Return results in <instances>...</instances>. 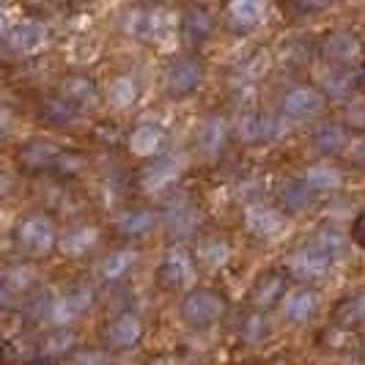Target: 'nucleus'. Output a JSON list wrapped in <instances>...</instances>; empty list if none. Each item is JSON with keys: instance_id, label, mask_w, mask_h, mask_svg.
<instances>
[{"instance_id": "obj_1", "label": "nucleus", "mask_w": 365, "mask_h": 365, "mask_svg": "<svg viewBox=\"0 0 365 365\" xmlns=\"http://www.w3.org/2000/svg\"><path fill=\"white\" fill-rule=\"evenodd\" d=\"M335 234L329 237H316L313 242H305L299 247H294L292 253L286 256V272L297 283L305 286H316L319 280H324L332 272V264L338 256V242Z\"/></svg>"}, {"instance_id": "obj_2", "label": "nucleus", "mask_w": 365, "mask_h": 365, "mask_svg": "<svg viewBox=\"0 0 365 365\" xmlns=\"http://www.w3.org/2000/svg\"><path fill=\"white\" fill-rule=\"evenodd\" d=\"M228 311H231V305H228L225 294L212 286H195L187 294H182L176 316H179L182 327H187L190 332H209L225 322Z\"/></svg>"}, {"instance_id": "obj_3", "label": "nucleus", "mask_w": 365, "mask_h": 365, "mask_svg": "<svg viewBox=\"0 0 365 365\" xmlns=\"http://www.w3.org/2000/svg\"><path fill=\"white\" fill-rule=\"evenodd\" d=\"M14 250L19 253V258L25 261H38V258L50 256L58 250V242H61V231L55 225V220L44 212H31L25 217L17 220L14 225Z\"/></svg>"}, {"instance_id": "obj_4", "label": "nucleus", "mask_w": 365, "mask_h": 365, "mask_svg": "<svg viewBox=\"0 0 365 365\" xmlns=\"http://www.w3.org/2000/svg\"><path fill=\"white\" fill-rule=\"evenodd\" d=\"M146 341V322L138 311H118L113 313L99 329V346L108 351L110 357L115 354H129Z\"/></svg>"}, {"instance_id": "obj_5", "label": "nucleus", "mask_w": 365, "mask_h": 365, "mask_svg": "<svg viewBox=\"0 0 365 365\" xmlns=\"http://www.w3.org/2000/svg\"><path fill=\"white\" fill-rule=\"evenodd\" d=\"M198 258L187 247H170L157 267V286L168 294H187L198 286Z\"/></svg>"}, {"instance_id": "obj_6", "label": "nucleus", "mask_w": 365, "mask_h": 365, "mask_svg": "<svg viewBox=\"0 0 365 365\" xmlns=\"http://www.w3.org/2000/svg\"><path fill=\"white\" fill-rule=\"evenodd\" d=\"M96 302V292L88 283H80V286H72L63 294L53 297L47 302V324L50 327H74L86 313L93 308Z\"/></svg>"}, {"instance_id": "obj_7", "label": "nucleus", "mask_w": 365, "mask_h": 365, "mask_svg": "<svg viewBox=\"0 0 365 365\" xmlns=\"http://www.w3.org/2000/svg\"><path fill=\"white\" fill-rule=\"evenodd\" d=\"M327 93L322 88H316V86H294V88H289L280 96L277 110H280L283 121L308 124V121H316L327 110Z\"/></svg>"}, {"instance_id": "obj_8", "label": "nucleus", "mask_w": 365, "mask_h": 365, "mask_svg": "<svg viewBox=\"0 0 365 365\" xmlns=\"http://www.w3.org/2000/svg\"><path fill=\"white\" fill-rule=\"evenodd\" d=\"M206 83V69H203L201 58L195 55H182V58H173L165 69L163 86L165 93L170 99H190L203 88Z\"/></svg>"}, {"instance_id": "obj_9", "label": "nucleus", "mask_w": 365, "mask_h": 365, "mask_svg": "<svg viewBox=\"0 0 365 365\" xmlns=\"http://www.w3.org/2000/svg\"><path fill=\"white\" fill-rule=\"evenodd\" d=\"M322 311V297L316 286H305V283H297L292 286L280 308H277V319L286 324V327H308L313 319Z\"/></svg>"}, {"instance_id": "obj_10", "label": "nucleus", "mask_w": 365, "mask_h": 365, "mask_svg": "<svg viewBox=\"0 0 365 365\" xmlns=\"http://www.w3.org/2000/svg\"><path fill=\"white\" fill-rule=\"evenodd\" d=\"M319 55L332 69H346L363 55V38L349 28H338V31H332L319 41Z\"/></svg>"}, {"instance_id": "obj_11", "label": "nucleus", "mask_w": 365, "mask_h": 365, "mask_svg": "<svg viewBox=\"0 0 365 365\" xmlns=\"http://www.w3.org/2000/svg\"><path fill=\"white\" fill-rule=\"evenodd\" d=\"M289 280H292V277H289L286 269H267V272H261L256 277V283L250 286L247 305H250L253 311H261V313L277 311L280 302H283V297H286V292L292 289Z\"/></svg>"}, {"instance_id": "obj_12", "label": "nucleus", "mask_w": 365, "mask_h": 365, "mask_svg": "<svg viewBox=\"0 0 365 365\" xmlns=\"http://www.w3.org/2000/svg\"><path fill=\"white\" fill-rule=\"evenodd\" d=\"M55 93H58L72 110H77L80 115H83V113H91V110L105 99L102 91H99V86L93 83V77H88V74H66V77L58 83Z\"/></svg>"}, {"instance_id": "obj_13", "label": "nucleus", "mask_w": 365, "mask_h": 365, "mask_svg": "<svg viewBox=\"0 0 365 365\" xmlns=\"http://www.w3.org/2000/svg\"><path fill=\"white\" fill-rule=\"evenodd\" d=\"M63 148H58L53 140H44V138H31L25 140L17 151V165L22 173L28 176H41V173H53L58 157H61Z\"/></svg>"}, {"instance_id": "obj_14", "label": "nucleus", "mask_w": 365, "mask_h": 365, "mask_svg": "<svg viewBox=\"0 0 365 365\" xmlns=\"http://www.w3.org/2000/svg\"><path fill=\"white\" fill-rule=\"evenodd\" d=\"M163 222V215L151 206H132L124 209L118 217H115V231L118 237L127 239V242H143L148 239Z\"/></svg>"}, {"instance_id": "obj_15", "label": "nucleus", "mask_w": 365, "mask_h": 365, "mask_svg": "<svg viewBox=\"0 0 365 365\" xmlns=\"http://www.w3.org/2000/svg\"><path fill=\"white\" fill-rule=\"evenodd\" d=\"M176 31H179V38H182L187 47L198 50L206 41H212L215 31H217V19H215V14L209 9H203V6H190L182 17H179V28Z\"/></svg>"}, {"instance_id": "obj_16", "label": "nucleus", "mask_w": 365, "mask_h": 365, "mask_svg": "<svg viewBox=\"0 0 365 365\" xmlns=\"http://www.w3.org/2000/svg\"><path fill=\"white\" fill-rule=\"evenodd\" d=\"M269 17L267 0H228L225 3V22L234 34H253Z\"/></svg>"}, {"instance_id": "obj_17", "label": "nucleus", "mask_w": 365, "mask_h": 365, "mask_svg": "<svg viewBox=\"0 0 365 365\" xmlns=\"http://www.w3.org/2000/svg\"><path fill=\"white\" fill-rule=\"evenodd\" d=\"M329 319H332V327L338 329V332H346V335L363 332L365 329V286L344 294V297L335 302Z\"/></svg>"}, {"instance_id": "obj_18", "label": "nucleus", "mask_w": 365, "mask_h": 365, "mask_svg": "<svg viewBox=\"0 0 365 365\" xmlns=\"http://www.w3.org/2000/svg\"><path fill=\"white\" fill-rule=\"evenodd\" d=\"M351 146V132L344 121H324L311 132V148L322 160L341 157Z\"/></svg>"}, {"instance_id": "obj_19", "label": "nucleus", "mask_w": 365, "mask_h": 365, "mask_svg": "<svg viewBox=\"0 0 365 365\" xmlns=\"http://www.w3.org/2000/svg\"><path fill=\"white\" fill-rule=\"evenodd\" d=\"M47 28L38 19H19L6 31V44L17 55H34L47 47Z\"/></svg>"}, {"instance_id": "obj_20", "label": "nucleus", "mask_w": 365, "mask_h": 365, "mask_svg": "<svg viewBox=\"0 0 365 365\" xmlns=\"http://www.w3.org/2000/svg\"><path fill=\"white\" fill-rule=\"evenodd\" d=\"M127 146L135 157L140 160H160L163 157L165 146H168V135L160 124L154 121H140L138 127L129 132Z\"/></svg>"}, {"instance_id": "obj_21", "label": "nucleus", "mask_w": 365, "mask_h": 365, "mask_svg": "<svg viewBox=\"0 0 365 365\" xmlns=\"http://www.w3.org/2000/svg\"><path fill=\"white\" fill-rule=\"evenodd\" d=\"M286 225V212L267 206V203H247L245 209V228L258 239L277 237Z\"/></svg>"}, {"instance_id": "obj_22", "label": "nucleus", "mask_w": 365, "mask_h": 365, "mask_svg": "<svg viewBox=\"0 0 365 365\" xmlns=\"http://www.w3.org/2000/svg\"><path fill=\"white\" fill-rule=\"evenodd\" d=\"M299 179H302V184L311 190L313 198L332 195V192H338V190L344 187V173H341L335 165H329V160L308 165V168L299 173Z\"/></svg>"}, {"instance_id": "obj_23", "label": "nucleus", "mask_w": 365, "mask_h": 365, "mask_svg": "<svg viewBox=\"0 0 365 365\" xmlns=\"http://www.w3.org/2000/svg\"><path fill=\"white\" fill-rule=\"evenodd\" d=\"M228 135H231V127H228V121L225 118H220V115H212V118H206L198 129V135H195V148H198V154L206 157V160H215L220 157L225 146H228Z\"/></svg>"}, {"instance_id": "obj_24", "label": "nucleus", "mask_w": 365, "mask_h": 365, "mask_svg": "<svg viewBox=\"0 0 365 365\" xmlns=\"http://www.w3.org/2000/svg\"><path fill=\"white\" fill-rule=\"evenodd\" d=\"M135 250H129V247H118V250H113L108 256L99 261V267H96V277H99V283H105V286H115V283H124L129 277V272L135 269Z\"/></svg>"}, {"instance_id": "obj_25", "label": "nucleus", "mask_w": 365, "mask_h": 365, "mask_svg": "<svg viewBox=\"0 0 365 365\" xmlns=\"http://www.w3.org/2000/svg\"><path fill=\"white\" fill-rule=\"evenodd\" d=\"M99 242V231L96 225H72L61 234V242H58V253H63L66 258H86L96 247Z\"/></svg>"}, {"instance_id": "obj_26", "label": "nucleus", "mask_w": 365, "mask_h": 365, "mask_svg": "<svg viewBox=\"0 0 365 365\" xmlns=\"http://www.w3.org/2000/svg\"><path fill=\"white\" fill-rule=\"evenodd\" d=\"M102 96H105V102H108L110 108L129 110L135 108L138 99H140V83L132 74H118V77H113L108 86H105Z\"/></svg>"}, {"instance_id": "obj_27", "label": "nucleus", "mask_w": 365, "mask_h": 365, "mask_svg": "<svg viewBox=\"0 0 365 365\" xmlns=\"http://www.w3.org/2000/svg\"><path fill=\"white\" fill-rule=\"evenodd\" d=\"M34 283H36V274L31 269V261L9 267L3 274V302L11 305L14 299H25L34 289Z\"/></svg>"}, {"instance_id": "obj_28", "label": "nucleus", "mask_w": 365, "mask_h": 365, "mask_svg": "<svg viewBox=\"0 0 365 365\" xmlns=\"http://www.w3.org/2000/svg\"><path fill=\"white\" fill-rule=\"evenodd\" d=\"M269 335H272L269 313H261L250 308V311L245 313V319L239 322V341L247 344V346H261Z\"/></svg>"}, {"instance_id": "obj_29", "label": "nucleus", "mask_w": 365, "mask_h": 365, "mask_svg": "<svg viewBox=\"0 0 365 365\" xmlns=\"http://www.w3.org/2000/svg\"><path fill=\"white\" fill-rule=\"evenodd\" d=\"M195 258H198L201 269H222L231 258V245L222 237L201 239L198 247H195Z\"/></svg>"}, {"instance_id": "obj_30", "label": "nucleus", "mask_w": 365, "mask_h": 365, "mask_svg": "<svg viewBox=\"0 0 365 365\" xmlns=\"http://www.w3.org/2000/svg\"><path fill=\"white\" fill-rule=\"evenodd\" d=\"M163 225L173 234V237H190L192 231H195V225H198V217H195V209L190 206V203H176V206H170L168 212L163 215Z\"/></svg>"}, {"instance_id": "obj_31", "label": "nucleus", "mask_w": 365, "mask_h": 365, "mask_svg": "<svg viewBox=\"0 0 365 365\" xmlns=\"http://www.w3.org/2000/svg\"><path fill=\"white\" fill-rule=\"evenodd\" d=\"M41 118L47 121V124H53V127H69V124H74L77 118H80V113L77 110H72L58 93H50L44 102H41Z\"/></svg>"}, {"instance_id": "obj_32", "label": "nucleus", "mask_w": 365, "mask_h": 365, "mask_svg": "<svg viewBox=\"0 0 365 365\" xmlns=\"http://www.w3.org/2000/svg\"><path fill=\"white\" fill-rule=\"evenodd\" d=\"M316 201L311 195V190L302 184V179L297 176L292 182L283 187V206H286V215H294V212H302L305 206H311Z\"/></svg>"}, {"instance_id": "obj_33", "label": "nucleus", "mask_w": 365, "mask_h": 365, "mask_svg": "<svg viewBox=\"0 0 365 365\" xmlns=\"http://www.w3.org/2000/svg\"><path fill=\"white\" fill-rule=\"evenodd\" d=\"M63 363L66 365H110V354L102 346H96V349L77 346Z\"/></svg>"}, {"instance_id": "obj_34", "label": "nucleus", "mask_w": 365, "mask_h": 365, "mask_svg": "<svg viewBox=\"0 0 365 365\" xmlns=\"http://www.w3.org/2000/svg\"><path fill=\"white\" fill-rule=\"evenodd\" d=\"M286 3H289V9H292L294 14H299V17H313V14L327 11L335 0H286Z\"/></svg>"}, {"instance_id": "obj_35", "label": "nucleus", "mask_w": 365, "mask_h": 365, "mask_svg": "<svg viewBox=\"0 0 365 365\" xmlns=\"http://www.w3.org/2000/svg\"><path fill=\"white\" fill-rule=\"evenodd\" d=\"M83 170V160L74 154V151H61V157H58V165H55V176H61V179H72Z\"/></svg>"}, {"instance_id": "obj_36", "label": "nucleus", "mask_w": 365, "mask_h": 365, "mask_svg": "<svg viewBox=\"0 0 365 365\" xmlns=\"http://www.w3.org/2000/svg\"><path fill=\"white\" fill-rule=\"evenodd\" d=\"M349 239H351V245H357L360 250H365V209L357 212V217L351 220V225H349Z\"/></svg>"}, {"instance_id": "obj_37", "label": "nucleus", "mask_w": 365, "mask_h": 365, "mask_svg": "<svg viewBox=\"0 0 365 365\" xmlns=\"http://www.w3.org/2000/svg\"><path fill=\"white\" fill-rule=\"evenodd\" d=\"M22 365H66V363L61 357L50 354V351H36V354H31Z\"/></svg>"}, {"instance_id": "obj_38", "label": "nucleus", "mask_w": 365, "mask_h": 365, "mask_svg": "<svg viewBox=\"0 0 365 365\" xmlns=\"http://www.w3.org/2000/svg\"><path fill=\"white\" fill-rule=\"evenodd\" d=\"M354 88L365 93V61H360V63L354 66Z\"/></svg>"}, {"instance_id": "obj_39", "label": "nucleus", "mask_w": 365, "mask_h": 365, "mask_svg": "<svg viewBox=\"0 0 365 365\" xmlns=\"http://www.w3.org/2000/svg\"><path fill=\"white\" fill-rule=\"evenodd\" d=\"M354 154H357V163L365 168V138L360 140V143H357V146H354Z\"/></svg>"}, {"instance_id": "obj_40", "label": "nucleus", "mask_w": 365, "mask_h": 365, "mask_svg": "<svg viewBox=\"0 0 365 365\" xmlns=\"http://www.w3.org/2000/svg\"><path fill=\"white\" fill-rule=\"evenodd\" d=\"M148 365H176V360H173V357H168V354H160V357H154Z\"/></svg>"}]
</instances>
